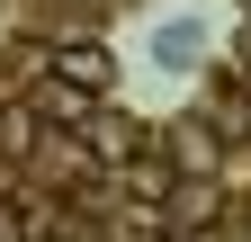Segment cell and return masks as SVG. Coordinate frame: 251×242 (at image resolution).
<instances>
[{"label": "cell", "instance_id": "cell-1", "mask_svg": "<svg viewBox=\"0 0 251 242\" xmlns=\"http://www.w3.org/2000/svg\"><path fill=\"white\" fill-rule=\"evenodd\" d=\"M108 81H117V54H108V45H90V36L54 45V90H72V99H99Z\"/></svg>", "mask_w": 251, "mask_h": 242}]
</instances>
